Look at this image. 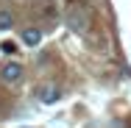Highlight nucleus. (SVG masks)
<instances>
[{
	"label": "nucleus",
	"mask_w": 131,
	"mask_h": 128,
	"mask_svg": "<svg viewBox=\"0 0 131 128\" xmlns=\"http://www.w3.org/2000/svg\"><path fill=\"white\" fill-rule=\"evenodd\" d=\"M67 25L73 28L75 33H86V28H89V14H86L81 6H73V8L67 11Z\"/></svg>",
	"instance_id": "f257e3e1"
},
{
	"label": "nucleus",
	"mask_w": 131,
	"mask_h": 128,
	"mask_svg": "<svg viewBox=\"0 0 131 128\" xmlns=\"http://www.w3.org/2000/svg\"><path fill=\"white\" fill-rule=\"evenodd\" d=\"M0 78H3L6 84H17V81L23 78V64H17V61L3 64V67H0Z\"/></svg>",
	"instance_id": "f03ea898"
},
{
	"label": "nucleus",
	"mask_w": 131,
	"mask_h": 128,
	"mask_svg": "<svg viewBox=\"0 0 131 128\" xmlns=\"http://www.w3.org/2000/svg\"><path fill=\"white\" fill-rule=\"evenodd\" d=\"M36 98H39L42 103H48V106H50V103H56L59 98H61V89H59L56 84H45V86H39V89H36Z\"/></svg>",
	"instance_id": "7ed1b4c3"
},
{
	"label": "nucleus",
	"mask_w": 131,
	"mask_h": 128,
	"mask_svg": "<svg viewBox=\"0 0 131 128\" xmlns=\"http://www.w3.org/2000/svg\"><path fill=\"white\" fill-rule=\"evenodd\" d=\"M23 42L31 45V48H36V45L42 42V33H39L36 28H25V31H23Z\"/></svg>",
	"instance_id": "20e7f679"
},
{
	"label": "nucleus",
	"mask_w": 131,
	"mask_h": 128,
	"mask_svg": "<svg viewBox=\"0 0 131 128\" xmlns=\"http://www.w3.org/2000/svg\"><path fill=\"white\" fill-rule=\"evenodd\" d=\"M8 28H14V14L0 8V31H8Z\"/></svg>",
	"instance_id": "39448f33"
},
{
	"label": "nucleus",
	"mask_w": 131,
	"mask_h": 128,
	"mask_svg": "<svg viewBox=\"0 0 131 128\" xmlns=\"http://www.w3.org/2000/svg\"><path fill=\"white\" fill-rule=\"evenodd\" d=\"M0 50H3V53H14V50H17V45H14V42H3Z\"/></svg>",
	"instance_id": "423d86ee"
}]
</instances>
